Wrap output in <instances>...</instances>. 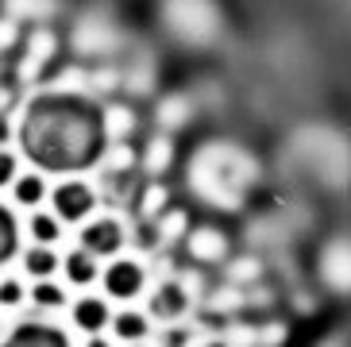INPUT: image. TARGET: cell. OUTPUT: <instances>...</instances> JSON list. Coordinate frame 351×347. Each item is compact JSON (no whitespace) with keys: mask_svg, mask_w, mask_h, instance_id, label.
<instances>
[{"mask_svg":"<svg viewBox=\"0 0 351 347\" xmlns=\"http://www.w3.org/2000/svg\"><path fill=\"white\" fill-rule=\"evenodd\" d=\"M27 270H32L35 278L54 274V251H47V247H35V251H27Z\"/></svg>","mask_w":351,"mask_h":347,"instance_id":"obj_11","label":"cell"},{"mask_svg":"<svg viewBox=\"0 0 351 347\" xmlns=\"http://www.w3.org/2000/svg\"><path fill=\"white\" fill-rule=\"evenodd\" d=\"M16 201H20V204L43 201V182H39V178H32V174H27V178H20V182H16Z\"/></svg>","mask_w":351,"mask_h":347,"instance_id":"obj_13","label":"cell"},{"mask_svg":"<svg viewBox=\"0 0 351 347\" xmlns=\"http://www.w3.org/2000/svg\"><path fill=\"white\" fill-rule=\"evenodd\" d=\"M108 320H112V317H108V305L97 301V297H85V301L73 305V324L82 328V332H101Z\"/></svg>","mask_w":351,"mask_h":347,"instance_id":"obj_6","label":"cell"},{"mask_svg":"<svg viewBox=\"0 0 351 347\" xmlns=\"http://www.w3.org/2000/svg\"><path fill=\"white\" fill-rule=\"evenodd\" d=\"M23 154L47 170H85L104 151V116L82 97H39L20 123Z\"/></svg>","mask_w":351,"mask_h":347,"instance_id":"obj_1","label":"cell"},{"mask_svg":"<svg viewBox=\"0 0 351 347\" xmlns=\"http://www.w3.org/2000/svg\"><path fill=\"white\" fill-rule=\"evenodd\" d=\"M20 297H23L20 282H0V305H16Z\"/></svg>","mask_w":351,"mask_h":347,"instance_id":"obj_15","label":"cell"},{"mask_svg":"<svg viewBox=\"0 0 351 347\" xmlns=\"http://www.w3.org/2000/svg\"><path fill=\"white\" fill-rule=\"evenodd\" d=\"M32 297H35V305H43V309H58L66 301V294L58 286H51V282H39V286L32 289Z\"/></svg>","mask_w":351,"mask_h":347,"instance_id":"obj_12","label":"cell"},{"mask_svg":"<svg viewBox=\"0 0 351 347\" xmlns=\"http://www.w3.org/2000/svg\"><path fill=\"white\" fill-rule=\"evenodd\" d=\"M16 251V220L8 208H0V263H8Z\"/></svg>","mask_w":351,"mask_h":347,"instance_id":"obj_9","label":"cell"},{"mask_svg":"<svg viewBox=\"0 0 351 347\" xmlns=\"http://www.w3.org/2000/svg\"><path fill=\"white\" fill-rule=\"evenodd\" d=\"M82 247L85 255H116V247H120V228L112 220H97L82 232Z\"/></svg>","mask_w":351,"mask_h":347,"instance_id":"obj_5","label":"cell"},{"mask_svg":"<svg viewBox=\"0 0 351 347\" xmlns=\"http://www.w3.org/2000/svg\"><path fill=\"white\" fill-rule=\"evenodd\" d=\"M32 232H35L39 243H54V239H58V224H54V216H35Z\"/></svg>","mask_w":351,"mask_h":347,"instance_id":"obj_14","label":"cell"},{"mask_svg":"<svg viewBox=\"0 0 351 347\" xmlns=\"http://www.w3.org/2000/svg\"><path fill=\"white\" fill-rule=\"evenodd\" d=\"M116 328V336H124V339H139L147 332V320L139 317V313H120V317L112 320Z\"/></svg>","mask_w":351,"mask_h":347,"instance_id":"obj_10","label":"cell"},{"mask_svg":"<svg viewBox=\"0 0 351 347\" xmlns=\"http://www.w3.org/2000/svg\"><path fill=\"white\" fill-rule=\"evenodd\" d=\"M12 174H16L12 154H0V185H8V182H12Z\"/></svg>","mask_w":351,"mask_h":347,"instance_id":"obj_16","label":"cell"},{"mask_svg":"<svg viewBox=\"0 0 351 347\" xmlns=\"http://www.w3.org/2000/svg\"><path fill=\"white\" fill-rule=\"evenodd\" d=\"M8 139V123H4V116H0V143Z\"/></svg>","mask_w":351,"mask_h":347,"instance_id":"obj_18","label":"cell"},{"mask_svg":"<svg viewBox=\"0 0 351 347\" xmlns=\"http://www.w3.org/2000/svg\"><path fill=\"white\" fill-rule=\"evenodd\" d=\"M89 347H108V344H104V339H89Z\"/></svg>","mask_w":351,"mask_h":347,"instance_id":"obj_19","label":"cell"},{"mask_svg":"<svg viewBox=\"0 0 351 347\" xmlns=\"http://www.w3.org/2000/svg\"><path fill=\"white\" fill-rule=\"evenodd\" d=\"M186 344V336L182 332H166V347H182Z\"/></svg>","mask_w":351,"mask_h":347,"instance_id":"obj_17","label":"cell"},{"mask_svg":"<svg viewBox=\"0 0 351 347\" xmlns=\"http://www.w3.org/2000/svg\"><path fill=\"white\" fill-rule=\"evenodd\" d=\"M104 289L112 297H135L139 289H143V270L135 263H112L108 270H104Z\"/></svg>","mask_w":351,"mask_h":347,"instance_id":"obj_3","label":"cell"},{"mask_svg":"<svg viewBox=\"0 0 351 347\" xmlns=\"http://www.w3.org/2000/svg\"><path fill=\"white\" fill-rule=\"evenodd\" d=\"M66 274H70L73 286H89V282L97 278V266H93V259L85 255V251H73V255L66 259Z\"/></svg>","mask_w":351,"mask_h":347,"instance_id":"obj_7","label":"cell"},{"mask_svg":"<svg viewBox=\"0 0 351 347\" xmlns=\"http://www.w3.org/2000/svg\"><path fill=\"white\" fill-rule=\"evenodd\" d=\"M54 208H58L62 220H82V216L93 208V193L77 182H66V185L54 189Z\"/></svg>","mask_w":351,"mask_h":347,"instance_id":"obj_2","label":"cell"},{"mask_svg":"<svg viewBox=\"0 0 351 347\" xmlns=\"http://www.w3.org/2000/svg\"><path fill=\"white\" fill-rule=\"evenodd\" d=\"M4 347H70L66 336L51 324H20L4 339Z\"/></svg>","mask_w":351,"mask_h":347,"instance_id":"obj_4","label":"cell"},{"mask_svg":"<svg viewBox=\"0 0 351 347\" xmlns=\"http://www.w3.org/2000/svg\"><path fill=\"white\" fill-rule=\"evenodd\" d=\"M182 309H186V297L178 294L174 286H166L162 294L155 297V313H158V317H174L178 320V313H182Z\"/></svg>","mask_w":351,"mask_h":347,"instance_id":"obj_8","label":"cell"}]
</instances>
